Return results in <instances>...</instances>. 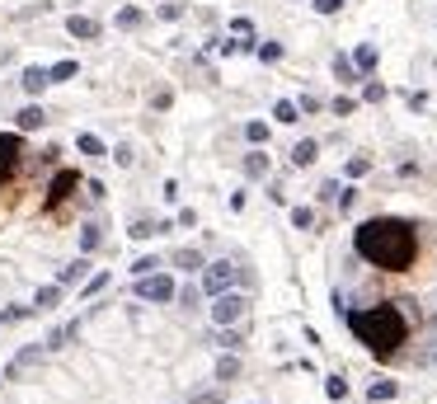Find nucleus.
Masks as SVG:
<instances>
[{"label": "nucleus", "instance_id": "nucleus-16", "mask_svg": "<svg viewBox=\"0 0 437 404\" xmlns=\"http://www.w3.org/2000/svg\"><path fill=\"white\" fill-rule=\"evenodd\" d=\"M245 174H250V179H264L268 174V156L264 151H250V156H245Z\"/></svg>", "mask_w": 437, "mask_h": 404}, {"label": "nucleus", "instance_id": "nucleus-8", "mask_svg": "<svg viewBox=\"0 0 437 404\" xmlns=\"http://www.w3.org/2000/svg\"><path fill=\"white\" fill-rule=\"evenodd\" d=\"M38 358H43V348H38V343H29V348H19V353H15V362L5 367V376H19V372H29V367H33Z\"/></svg>", "mask_w": 437, "mask_h": 404}, {"label": "nucleus", "instance_id": "nucleus-42", "mask_svg": "<svg viewBox=\"0 0 437 404\" xmlns=\"http://www.w3.org/2000/svg\"><path fill=\"white\" fill-rule=\"evenodd\" d=\"M428 329H433V334H437V315H433V320H428Z\"/></svg>", "mask_w": 437, "mask_h": 404}, {"label": "nucleus", "instance_id": "nucleus-29", "mask_svg": "<svg viewBox=\"0 0 437 404\" xmlns=\"http://www.w3.org/2000/svg\"><path fill=\"white\" fill-rule=\"evenodd\" d=\"M353 109H358V99H348V94H339V99H334V118H348Z\"/></svg>", "mask_w": 437, "mask_h": 404}, {"label": "nucleus", "instance_id": "nucleus-5", "mask_svg": "<svg viewBox=\"0 0 437 404\" xmlns=\"http://www.w3.org/2000/svg\"><path fill=\"white\" fill-rule=\"evenodd\" d=\"M137 296H146V301H174V296H179V287H174L165 273H146V278L137 282Z\"/></svg>", "mask_w": 437, "mask_h": 404}, {"label": "nucleus", "instance_id": "nucleus-19", "mask_svg": "<svg viewBox=\"0 0 437 404\" xmlns=\"http://www.w3.org/2000/svg\"><path fill=\"white\" fill-rule=\"evenodd\" d=\"M235 376H240V358H231V353H226V358L217 362V381H235Z\"/></svg>", "mask_w": 437, "mask_h": 404}, {"label": "nucleus", "instance_id": "nucleus-15", "mask_svg": "<svg viewBox=\"0 0 437 404\" xmlns=\"http://www.w3.org/2000/svg\"><path fill=\"white\" fill-rule=\"evenodd\" d=\"M57 301H62V282H57V287H38V296H33V306H38V311H52Z\"/></svg>", "mask_w": 437, "mask_h": 404}, {"label": "nucleus", "instance_id": "nucleus-7", "mask_svg": "<svg viewBox=\"0 0 437 404\" xmlns=\"http://www.w3.org/2000/svg\"><path fill=\"white\" fill-rule=\"evenodd\" d=\"M76 188H80V174H76V170H62L57 179H52V184H47V202L57 207V202H66L71 193H76Z\"/></svg>", "mask_w": 437, "mask_h": 404}, {"label": "nucleus", "instance_id": "nucleus-39", "mask_svg": "<svg viewBox=\"0 0 437 404\" xmlns=\"http://www.w3.org/2000/svg\"><path fill=\"white\" fill-rule=\"evenodd\" d=\"M339 193H344V188L334 184V179H329V184H325V188H320V198H325V202H339Z\"/></svg>", "mask_w": 437, "mask_h": 404}, {"label": "nucleus", "instance_id": "nucleus-34", "mask_svg": "<svg viewBox=\"0 0 437 404\" xmlns=\"http://www.w3.org/2000/svg\"><path fill=\"white\" fill-rule=\"evenodd\" d=\"M104 287H109V273H99V278H90V282H85V296H99Z\"/></svg>", "mask_w": 437, "mask_h": 404}, {"label": "nucleus", "instance_id": "nucleus-28", "mask_svg": "<svg viewBox=\"0 0 437 404\" xmlns=\"http://www.w3.org/2000/svg\"><path fill=\"white\" fill-rule=\"evenodd\" d=\"M217 343H221V348H231V353H235V348H240V343H245V339H240V334H235V329H226V325H221Z\"/></svg>", "mask_w": 437, "mask_h": 404}, {"label": "nucleus", "instance_id": "nucleus-32", "mask_svg": "<svg viewBox=\"0 0 437 404\" xmlns=\"http://www.w3.org/2000/svg\"><path fill=\"white\" fill-rule=\"evenodd\" d=\"M99 240H104L99 226H85V231H80V245H85V249H99Z\"/></svg>", "mask_w": 437, "mask_h": 404}, {"label": "nucleus", "instance_id": "nucleus-25", "mask_svg": "<svg viewBox=\"0 0 437 404\" xmlns=\"http://www.w3.org/2000/svg\"><path fill=\"white\" fill-rule=\"evenodd\" d=\"M76 329H80V325H62L57 334H47V348H62L66 339H76Z\"/></svg>", "mask_w": 437, "mask_h": 404}, {"label": "nucleus", "instance_id": "nucleus-14", "mask_svg": "<svg viewBox=\"0 0 437 404\" xmlns=\"http://www.w3.org/2000/svg\"><path fill=\"white\" fill-rule=\"evenodd\" d=\"M43 123H47V113L38 104H29V109L19 113V132H33V127H43Z\"/></svg>", "mask_w": 437, "mask_h": 404}, {"label": "nucleus", "instance_id": "nucleus-21", "mask_svg": "<svg viewBox=\"0 0 437 404\" xmlns=\"http://www.w3.org/2000/svg\"><path fill=\"white\" fill-rule=\"evenodd\" d=\"M76 146H80V151H85V156H109V146H104V141H99V137H90V132H85V137H80Z\"/></svg>", "mask_w": 437, "mask_h": 404}, {"label": "nucleus", "instance_id": "nucleus-24", "mask_svg": "<svg viewBox=\"0 0 437 404\" xmlns=\"http://www.w3.org/2000/svg\"><path fill=\"white\" fill-rule=\"evenodd\" d=\"M325 395H329V400H344V395H348V381H344V376H329V381H325Z\"/></svg>", "mask_w": 437, "mask_h": 404}, {"label": "nucleus", "instance_id": "nucleus-3", "mask_svg": "<svg viewBox=\"0 0 437 404\" xmlns=\"http://www.w3.org/2000/svg\"><path fill=\"white\" fill-rule=\"evenodd\" d=\"M245 311H250V301L240 292H221L217 306H212V320H217V325H235V320H245Z\"/></svg>", "mask_w": 437, "mask_h": 404}, {"label": "nucleus", "instance_id": "nucleus-9", "mask_svg": "<svg viewBox=\"0 0 437 404\" xmlns=\"http://www.w3.org/2000/svg\"><path fill=\"white\" fill-rule=\"evenodd\" d=\"M66 29H71V38H99V19H90V15H71V19H66Z\"/></svg>", "mask_w": 437, "mask_h": 404}, {"label": "nucleus", "instance_id": "nucleus-12", "mask_svg": "<svg viewBox=\"0 0 437 404\" xmlns=\"http://www.w3.org/2000/svg\"><path fill=\"white\" fill-rule=\"evenodd\" d=\"M334 76H339V85H353L362 71H358V62H353V57H334Z\"/></svg>", "mask_w": 437, "mask_h": 404}, {"label": "nucleus", "instance_id": "nucleus-36", "mask_svg": "<svg viewBox=\"0 0 437 404\" xmlns=\"http://www.w3.org/2000/svg\"><path fill=\"white\" fill-rule=\"evenodd\" d=\"M315 10H320V15H339V10H344V0H315Z\"/></svg>", "mask_w": 437, "mask_h": 404}, {"label": "nucleus", "instance_id": "nucleus-1", "mask_svg": "<svg viewBox=\"0 0 437 404\" xmlns=\"http://www.w3.org/2000/svg\"><path fill=\"white\" fill-rule=\"evenodd\" d=\"M353 249L358 259H367L372 268H386V273H405L414 259H419V226L400 217H372L353 231Z\"/></svg>", "mask_w": 437, "mask_h": 404}, {"label": "nucleus", "instance_id": "nucleus-38", "mask_svg": "<svg viewBox=\"0 0 437 404\" xmlns=\"http://www.w3.org/2000/svg\"><path fill=\"white\" fill-rule=\"evenodd\" d=\"M156 259H137V264H132V273H137V278H146V273H156Z\"/></svg>", "mask_w": 437, "mask_h": 404}, {"label": "nucleus", "instance_id": "nucleus-33", "mask_svg": "<svg viewBox=\"0 0 437 404\" xmlns=\"http://www.w3.org/2000/svg\"><path fill=\"white\" fill-rule=\"evenodd\" d=\"M245 137H250L254 146H259V141H268V123H250V127H245Z\"/></svg>", "mask_w": 437, "mask_h": 404}, {"label": "nucleus", "instance_id": "nucleus-13", "mask_svg": "<svg viewBox=\"0 0 437 404\" xmlns=\"http://www.w3.org/2000/svg\"><path fill=\"white\" fill-rule=\"evenodd\" d=\"M315 156H320V146H315V141H297V146H292V165H297V170H301V165H311Z\"/></svg>", "mask_w": 437, "mask_h": 404}, {"label": "nucleus", "instance_id": "nucleus-22", "mask_svg": "<svg viewBox=\"0 0 437 404\" xmlns=\"http://www.w3.org/2000/svg\"><path fill=\"white\" fill-rule=\"evenodd\" d=\"M174 264L193 273V268H203V254H198V249H179V254H174Z\"/></svg>", "mask_w": 437, "mask_h": 404}, {"label": "nucleus", "instance_id": "nucleus-44", "mask_svg": "<svg viewBox=\"0 0 437 404\" xmlns=\"http://www.w3.org/2000/svg\"><path fill=\"white\" fill-rule=\"evenodd\" d=\"M433 362H437V358H433Z\"/></svg>", "mask_w": 437, "mask_h": 404}, {"label": "nucleus", "instance_id": "nucleus-6", "mask_svg": "<svg viewBox=\"0 0 437 404\" xmlns=\"http://www.w3.org/2000/svg\"><path fill=\"white\" fill-rule=\"evenodd\" d=\"M19 156H24V141H19L15 132H0V184H5V179L15 174Z\"/></svg>", "mask_w": 437, "mask_h": 404}, {"label": "nucleus", "instance_id": "nucleus-27", "mask_svg": "<svg viewBox=\"0 0 437 404\" xmlns=\"http://www.w3.org/2000/svg\"><path fill=\"white\" fill-rule=\"evenodd\" d=\"M362 99H367V104L386 99V85H381V80H367V85H362Z\"/></svg>", "mask_w": 437, "mask_h": 404}, {"label": "nucleus", "instance_id": "nucleus-40", "mask_svg": "<svg viewBox=\"0 0 437 404\" xmlns=\"http://www.w3.org/2000/svg\"><path fill=\"white\" fill-rule=\"evenodd\" d=\"M297 104H301V113H315V109H320V99H315V94H301Z\"/></svg>", "mask_w": 437, "mask_h": 404}, {"label": "nucleus", "instance_id": "nucleus-35", "mask_svg": "<svg viewBox=\"0 0 437 404\" xmlns=\"http://www.w3.org/2000/svg\"><path fill=\"white\" fill-rule=\"evenodd\" d=\"M141 24V10H123V15H118V29H137Z\"/></svg>", "mask_w": 437, "mask_h": 404}, {"label": "nucleus", "instance_id": "nucleus-10", "mask_svg": "<svg viewBox=\"0 0 437 404\" xmlns=\"http://www.w3.org/2000/svg\"><path fill=\"white\" fill-rule=\"evenodd\" d=\"M19 85H24V90H29V94H43L47 85H52V71H43V66H29V71H24V80H19Z\"/></svg>", "mask_w": 437, "mask_h": 404}, {"label": "nucleus", "instance_id": "nucleus-41", "mask_svg": "<svg viewBox=\"0 0 437 404\" xmlns=\"http://www.w3.org/2000/svg\"><path fill=\"white\" fill-rule=\"evenodd\" d=\"M193 404H217V395H198V400H193Z\"/></svg>", "mask_w": 437, "mask_h": 404}, {"label": "nucleus", "instance_id": "nucleus-26", "mask_svg": "<svg viewBox=\"0 0 437 404\" xmlns=\"http://www.w3.org/2000/svg\"><path fill=\"white\" fill-rule=\"evenodd\" d=\"M362 174H372V160H367V156H353V160H348V179H362Z\"/></svg>", "mask_w": 437, "mask_h": 404}, {"label": "nucleus", "instance_id": "nucleus-18", "mask_svg": "<svg viewBox=\"0 0 437 404\" xmlns=\"http://www.w3.org/2000/svg\"><path fill=\"white\" fill-rule=\"evenodd\" d=\"M395 395H400V386H395V381H372V390H367V400H395Z\"/></svg>", "mask_w": 437, "mask_h": 404}, {"label": "nucleus", "instance_id": "nucleus-43", "mask_svg": "<svg viewBox=\"0 0 437 404\" xmlns=\"http://www.w3.org/2000/svg\"><path fill=\"white\" fill-rule=\"evenodd\" d=\"M0 381H5V376H0Z\"/></svg>", "mask_w": 437, "mask_h": 404}, {"label": "nucleus", "instance_id": "nucleus-20", "mask_svg": "<svg viewBox=\"0 0 437 404\" xmlns=\"http://www.w3.org/2000/svg\"><path fill=\"white\" fill-rule=\"evenodd\" d=\"M353 62H358V71H372V66H376V47H372V43H362L358 52H353Z\"/></svg>", "mask_w": 437, "mask_h": 404}, {"label": "nucleus", "instance_id": "nucleus-23", "mask_svg": "<svg viewBox=\"0 0 437 404\" xmlns=\"http://www.w3.org/2000/svg\"><path fill=\"white\" fill-rule=\"evenodd\" d=\"M292 226H297V231H311L315 212H311V207H292Z\"/></svg>", "mask_w": 437, "mask_h": 404}, {"label": "nucleus", "instance_id": "nucleus-11", "mask_svg": "<svg viewBox=\"0 0 437 404\" xmlns=\"http://www.w3.org/2000/svg\"><path fill=\"white\" fill-rule=\"evenodd\" d=\"M85 273H90V259H76V264H66L62 273H57V282H62V287H80Z\"/></svg>", "mask_w": 437, "mask_h": 404}, {"label": "nucleus", "instance_id": "nucleus-37", "mask_svg": "<svg viewBox=\"0 0 437 404\" xmlns=\"http://www.w3.org/2000/svg\"><path fill=\"white\" fill-rule=\"evenodd\" d=\"M259 57H264V62H278V57H282V43H264V47H259Z\"/></svg>", "mask_w": 437, "mask_h": 404}, {"label": "nucleus", "instance_id": "nucleus-17", "mask_svg": "<svg viewBox=\"0 0 437 404\" xmlns=\"http://www.w3.org/2000/svg\"><path fill=\"white\" fill-rule=\"evenodd\" d=\"M273 118H278V123H297V118H301V104H292V99H278V104H273Z\"/></svg>", "mask_w": 437, "mask_h": 404}, {"label": "nucleus", "instance_id": "nucleus-4", "mask_svg": "<svg viewBox=\"0 0 437 404\" xmlns=\"http://www.w3.org/2000/svg\"><path fill=\"white\" fill-rule=\"evenodd\" d=\"M235 273H240V268H235V264H226V259H221V264H207V268H203V292H207V296L231 292Z\"/></svg>", "mask_w": 437, "mask_h": 404}, {"label": "nucleus", "instance_id": "nucleus-2", "mask_svg": "<svg viewBox=\"0 0 437 404\" xmlns=\"http://www.w3.org/2000/svg\"><path fill=\"white\" fill-rule=\"evenodd\" d=\"M409 301H386V306H367V311H344L353 339L367 343V353L376 358H395L400 343L409 339Z\"/></svg>", "mask_w": 437, "mask_h": 404}, {"label": "nucleus", "instance_id": "nucleus-30", "mask_svg": "<svg viewBox=\"0 0 437 404\" xmlns=\"http://www.w3.org/2000/svg\"><path fill=\"white\" fill-rule=\"evenodd\" d=\"M174 301H179L184 311H193V306H198V287H179V296H174Z\"/></svg>", "mask_w": 437, "mask_h": 404}, {"label": "nucleus", "instance_id": "nucleus-31", "mask_svg": "<svg viewBox=\"0 0 437 404\" xmlns=\"http://www.w3.org/2000/svg\"><path fill=\"white\" fill-rule=\"evenodd\" d=\"M76 76V62H57L52 66V85H57V80H71Z\"/></svg>", "mask_w": 437, "mask_h": 404}]
</instances>
